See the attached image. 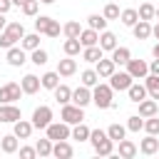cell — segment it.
<instances>
[{
    "label": "cell",
    "mask_w": 159,
    "mask_h": 159,
    "mask_svg": "<svg viewBox=\"0 0 159 159\" xmlns=\"http://www.w3.org/2000/svg\"><path fill=\"white\" fill-rule=\"evenodd\" d=\"M50 122H52V109H50L47 104H40V107L32 112V127H35V129H45Z\"/></svg>",
    "instance_id": "9c48e42d"
},
{
    "label": "cell",
    "mask_w": 159,
    "mask_h": 159,
    "mask_svg": "<svg viewBox=\"0 0 159 159\" xmlns=\"http://www.w3.org/2000/svg\"><path fill=\"white\" fill-rule=\"evenodd\" d=\"M99 57H104V52H102V47L99 45H89V47H82V60L84 62H97Z\"/></svg>",
    "instance_id": "d4e9b609"
},
{
    "label": "cell",
    "mask_w": 159,
    "mask_h": 159,
    "mask_svg": "<svg viewBox=\"0 0 159 159\" xmlns=\"http://www.w3.org/2000/svg\"><path fill=\"white\" fill-rule=\"evenodd\" d=\"M22 114H20V107H15V102L10 104H0V124H12L17 122Z\"/></svg>",
    "instance_id": "8fae6325"
},
{
    "label": "cell",
    "mask_w": 159,
    "mask_h": 159,
    "mask_svg": "<svg viewBox=\"0 0 159 159\" xmlns=\"http://www.w3.org/2000/svg\"><path fill=\"white\" fill-rule=\"evenodd\" d=\"M132 32H134L137 40H147V37H152V22L149 20H137L132 25Z\"/></svg>",
    "instance_id": "d6986e66"
},
{
    "label": "cell",
    "mask_w": 159,
    "mask_h": 159,
    "mask_svg": "<svg viewBox=\"0 0 159 159\" xmlns=\"http://www.w3.org/2000/svg\"><path fill=\"white\" fill-rule=\"evenodd\" d=\"M107 80H109V87H112L114 92H127V87L134 82V77H132L129 72H117V70H114Z\"/></svg>",
    "instance_id": "8992f818"
},
{
    "label": "cell",
    "mask_w": 159,
    "mask_h": 159,
    "mask_svg": "<svg viewBox=\"0 0 159 159\" xmlns=\"http://www.w3.org/2000/svg\"><path fill=\"white\" fill-rule=\"evenodd\" d=\"M35 30L40 35H47V37H60V32H62L60 22L52 20V17H47V15H37L35 17Z\"/></svg>",
    "instance_id": "277c9868"
},
{
    "label": "cell",
    "mask_w": 159,
    "mask_h": 159,
    "mask_svg": "<svg viewBox=\"0 0 159 159\" xmlns=\"http://www.w3.org/2000/svg\"><path fill=\"white\" fill-rule=\"evenodd\" d=\"M40 84H42L45 89H55V87L60 84V75H57V70H55V72H45V75L40 77Z\"/></svg>",
    "instance_id": "8d00e7d4"
},
{
    "label": "cell",
    "mask_w": 159,
    "mask_h": 159,
    "mask_svg": "<svg viewBox=\"0 0 159 159\" xmlns=\"http://www.w3.org/2000/svg\"><path fill=\"white\" fill-rule=\"evenodd\" d=\"M127 72H129V75H132L134 80H144V77L149 75V62L129 57V62H127Z\"/></svg>",
    "instance_id": "30bf717a"
},
{
    "label": "cell",
    "mask_w": 159,
    "mask_h": 159,
    "mask_svg": "<svg viewBox=\"0 0 159 159\" xmlns=\"http://www.w3.org/2000/svg\"><path fill=\"white\" fill-rule=\"evenodd\" d=\"M5 25H7V20H5V12H0V30H5Z\"/></svg>",
    "instance_id": "f907efd6"
},
{
    "label": "cell",
    "mask_w": 159,
    "mask_h": 159,
    "mask_svg": "<svg viewBox=\"0 0 159 159\" xmlns=\"http://www.w3.org/2000/svg\"><path fill=\"white\" fill-rule=\"evenodd\" d=\"M112 87L109 84H102V82H97L94 87H92V102L99 107V109H112L114 107V102H112Z\"/></svg>",
    "instance_id": "3957f363"
},
{
    "label": "cell",
    "mask_w": 159,
    "mask_h": 159,
    "mask_svg": "<svg viewBox=\"0 0 159 159\" xmlns=\"http://www.w3.org/2000/svg\"><path fill=\"white\" fill-rule=\"evenodd\" d=\"M0 149H2L5 154H15V152L20 149V144H17V137H15V134H5V137L0 139Z\"/></svg>",
    "instance_id": "83f0119b"
},
{
    "label": "cell",
    "mask_w": 159,
    "mask_h": 159,
    "mask_svg": "<svg viewBox=\"0 0 159 159\" xmlns=\"http://www.w3.org/2000/svg\"><path fill=\"white\" fill-rule=\"evenodd\" d=\"M20 47H22L25 52H32L35 47H40V32H37V30H35V32H30V35L25 32V35H22V40H20Z\"/></svg>",
    "instance_id": "7402d4cb"
},
{
    "label": "cell",
    "mask_w": 159,
    "mask_h": 159,
    "mask_svg": "<svg viewBox=\"0 0 159 159\" xmlns=\"http://www.w3.org/2000/svg\"><path fill=\"white\" fill-rule=\"evenodd\" d=\"M72 154H75V149H72V144H70L67 139L52 142V157H57V159H70Z\"/></svg>",
    "instance_id": "2e32d148"
},
{
    "label": "cell",
    "mask_w": 159,
    "mask_h": 159,
    "mask_svg": "<svg viewBox=\"0 0 159 159\" xmlns=\"http://www.w3.org/2000/svg\"><path fill=\"white\" fill-rule=\"evenodd\" d=\"M20 7H22V12H25L27 17H35V15H37V10H40V0H25Z\"/></svg>",
    "instance_id": "ee69618b"
},
{
    "label": "cell",
    "mask_w": 159,
    "mask_h": 159,
    "mask_svg": "<svg viewBox=\"0 0 159 159\" xmlns=\"http://www.w3.org/2000/svg\"><path fill=\"white\" fill-rule=\"evenodd\" d=\"M80 32H82V25L77 20H70V22L62 25V35L65 37H80Z\"/></svg>",
    "instance_id": "f35d334b"
},
{
    "label": "cell",
    "mask_w": 159,
    "mask_h": 159,
    "mask_svg": "<svg viewBox=\"0 0 159 159\" xmlns=\"http://www.w3.org/2000/svg\"><path fill=\"white\" fill-rule=\"evenodd\" d=\"M45 132H47V137L52 139V142H60V139H70V124L67 122H50L47 127H45Z\"/></svg>",
    "instance_id": "52a82bcc"
},
{
    "label": "cell",
    "mask_w": 159,
    "mask_h": 159,
    "mask_svg": "<svg viewBox=\"0 0 159 159\" xmlns=\"http://www.w3.org/2000/svg\"><path fill=\"white\" fill-rule=\"evenodd\" d=\"M80 77H82V84H84V87H94V84L99 82V75H97L94 70H84Z\"/></svg>",
    "instance_id": "b9f144b4"
},
{
    "label": "cell",
    "mask_w": 159,
    "mask_h": 159,
    "mask_svg": "<svg viewBox=\"0 0 159 159\" xmlns=\"http://www.w3.org/2000/svg\"><path fill=\"white\" fill-rule=\"evenodd\" d=\"M22 35H25V25L22 22H17V20H12V22H7L5 25V30L0 32V47H12L17 40H22Z\"/></svg>",
    "instance_id": "7a4b0ae2"
},
{
    "label": "cell",
    "mask_w": 159,
    "mask_h": 159,
    "mask_svg": "<svg viewBox=\"0 0 159 159\" xmlns=\"http://www.w3.org/2000/svg\"><path fill=\"white\" fill-rule=\"evenodd\" d=\"M99 47H102V52H112L114 47H117V35L114 32H109V30H102L99 32V42H97Z\"/></svg>",
    "instance_id": "ffe728a7"
},
{
    "label": "cell",
    "mask_w": 159,
    "mask_h": 159,
    "mask_svg": "<svg viewBox=\"0 0 159 159\" xmlns=\"http://www.w3.org/2000/svg\"><path fill=\"white\" fill-rule=\"evenodd\" d=\"M119 12H122V10H119V5H114V2H107L102 15H104L107 20H119Z\"/></svg>",
    "instance_id": "bcb514c9"
},
{
    "label": "cell",
    "mask_w": 159,
    "mask_h": 159,
    "mask_svg": "<svg viewBox=\"0 0 159 159\" xmlns=\"http://www.w3.org/2000/svg\"><path fill=\"white\" fill-rule=\"evenodd\" d=\"M52 92H55V99H57L60 104H67V102H72V89H70L67 84H62V82H60V84H57Z\"/></svg>",
    "instance_id": "1f68e13d"
},
{
    "label": "cell",
    "mask_w": 159,
    "mask_h": 159,
    "mask_svg": "<svg viewBox=\"0 0 159 159\" xmlns=\"http://www.w3.org/2000/svg\"><path fill=\"white\" fill-rule=\"evenodd\" d=\"M127 94H129V99H132V102H137V104H139V102L147 97V87H144V84H139V82H132V84L127 87Z\"/></svg>",
    "instance_id": "484cf974"
},
{
    "label": "cell",
    "mask_w": 159,
    "mask_h": 159,
    "mask_svg": "<svg viewBox=\"0 0 159 159\" xmlns=\"http://www.w3.org/2000/svg\"><path fill=\"white\" fill-rule=\"evenodd\" d=\"M35 149H37V157H50V154H52V139H50V137L37 139Z\"/></svg>",
    "instance_id": "ab89813d"
},
{
    "label": "cell",
    "mask_w": 159,
    "mask_h": 159,
    "mask_svg": "<svg viewBox=\"0 0 159 159\" xmlns=\"http://www.w3.org/2000/svg\"><path fill=\"white\" fill-rule=\"evenodd\" d=\"M87 142H92L94 154H99V157H109V154L114 152V142L107 137L104 129H89V139H87Z\"/></svg>",
    "instance_id": "6da1fadb"
},
{
    "label": "cell",
    "mask_w": 159,
    "mask_h": 159,
    "mask_svg": "<svg viewBox=\"0 0 159 159\" xmlns=\"http://www.w3.org/2000/svg\"><path fill=\"white\" fill-rule=\"evenodd\" d=\"M62 50H65V55H70V57L80 55V52H82V42H80V37H67L65 45H62Z\"/></svg>",
    "instance_id": "f546056e"
},
{
    "label": "cell",
    "mask_w": 159,
    "mask_h": 159,
    "mask_svg": "<svg viewBox=\"0 0 159 159\" xmlns=\"http://www.w3.org/2000/svg\"><path fill=\"white\" fill-rule=\"evenodd\" d=\"M5 60H7L10 67H22V65L27 62V55H25L22 47H15V45H12V47H7V57H5Z\"/></svg>",
    "instance_id": "7c38bea8"
},
{
    "label": "cell",
    "mask_w": 159,
    "mask_h": 159,
    "mask_svg": "<svg viewBox=\"0 0 159 159\" xmlns=\"http://www.w3.org/2000/svg\"><path fill=\"white\" fill-rule=\"evenodd\" d=\"M12 7V0H0V12H7Z\"/></svg>",
    "instance_id": "681fc988"
},
{
    "label": "cell",
    "mask_w": 159,
    "mask_h": 159,
    "mask_svg": "<svg viewBox=\"0 0 159 159\" xmlns=\"http://www.w3.org/2000/svg\"><path fill=\"white\" fill-rule=\"evenodd\" d=\"M22 2H25V0H12V5H22Z\"/></svg>",
    "instance_id": "9f6ffc18"
},
{
    "label": "cell",
    "mask_w": 159,
    "mask_h": 159,
    "mask_svg": "<svg viewBox=\"0 0 159 159\" xmlns=\"http://www.w3.org/2000/svg\"><path fill=\"white\" fill-rule=\"evenodd\" d=\"M80 42H82V47L97 45V42H99V32H97V30H92V27H87V30H82V32H80Z\"/></svg>",
    "instance_id": "f1b7e54d"
},
{
    "label": "cell",
    "mask_w": 159,
    "mask_h": 159,
    "mask_svg": "<svg viewBox=\"0 0 159 159\" xmlns=\"http://www.w3.org/2000/svg\"><path fill=\"white\" fill-rule=\"evenodd\" d=\"M94 65H97V67H94V72L99 75V80H107V77H109V75H112V72L117 70V65L112 62V57H109V60H104V57H99V60H97Z\"/></svg>",
    "instance_id": "e0dca14e"
},
{
    "label": "cell",
    "mask_w": 159,
    "mask_h": 159,
    "mask_svg": "<svg viewBox=\"0 0 159 159\" xmlns=\"http://www.w3.org/2000/svg\"><path fill=\"white\" fill-rule=\"evenodd\" d=\"M32 122H27V119H17V122H12V134L17 137V139H30V134H32Z\"/></svg>",
    "instance_id": "9a60e30c"
},
{
    "label": "cell",
    "mask_w": 159,
    "mask_h": 159,
    "mask_svg": "<svg viewBox=\"0 0 159 159\" xmlns=\"http://www.w3.org/2000/svg\"><path fill=\"white\" fill-rule=\"evenodd\" d=\"M137 12H139V20H154V5L152 2H142Z\"/></svg>",
    "instance_id": "f6af8a7d"
},
{
    "label": "cell",
    "mask_w": 159,
    "mask_h": 159,
    "mask_svg": "<svg viewBox=\"0 0 159 159\" xmlns=\"http://www.w3.org/2000/svg\"><path fill=\"white\" fill-rule=\"evenodd\" d=\"M152 35H154V37H157V40H159V22H157V25H154V27H152Z\"/></svg>",
    "instance_id": "816d5d0a"
},
{
    "label": "cell",
    "mask_w": 159,
    "mask_h": 159,
    "mask_svg": "<svg viewBox=\"0 0 159 159\" xmlns=\"http://www.w3.org/2000/svg\"><path fill=\"white\" fill-rule=\"evenodd\" d=\"M139 152L142 154H157L159 152V139H157V134H147L142 142H139Z\"/></svg>",
    "instance_id": "ac0fdd59"
},
{
    "label": "cell",
    "mask_w": 159,
    "mask_h": 159,
    "mask_svg": "<svg viewBox=\"0 0 159 159\" xmlns=\"http://www.w3.org/2000/svg\"><path fill=\"white\" fill-rule=\"evenodd\" d=\"M70 139H77V142H87V139H89V127H87L84 122H77V124H72Z\"/></svg>",
    "instance_id": "4316f807"
},
{
    "label": "cell",
    "mask_w": 159,
    "mask_h": 159,
    "mask_svg": "<svg viewBox=\"0 0 159 159\" xmlns=\"http://www.w3.org/2000/svg\"><path fill=\"white\" fill-rule=\"evenodd\" d=\"M137 152H139V147L132 139H119V157L122 159H132V157H137Z\"/></svg>",
    "instance_id": "603a6c76"
},
{
    "label": "cell",
    "mask_w": 159,
    "mask_h": 159,
    "mask_svg": "<svg viewBox=\"0 0 159 159\" xmlns=\"http://www.w3.org/2000/svg\"><path fill=\"white\" fill-rule=\"evenodd\" d=\"M129 57H132L129 47H119V45H117V47L112 50V62H114V65H127Z\"/></svg>",
    "instance_id": "4dcf8cb0"
},
{
    "label": "cell",
    "mask_w": 159,
    "mask_h": 159,
    "mask_svg": "<svg viewBox=\"0 0 159 159\" xmlns=\"http://www.w3.org/2000/svg\"><path fill=\"white\" fill-rule=\"evenodd\" d=\"M20 157L22 159H35L37 157V149L35 147H20Z\"/></svg>",
    "instance_id": "7dc6e473"
},
{
    "label": "cell",
    "mask_w": 159,
    "mask_h": 159,
    "mask_svg": "<svg viewBox=\"0 0 159 159\" xmlns=\"http://www.w3.org/2000/svg\"><path fill=\"white\" fill-rule=\"evenodd\" d=\"M40 2H42V5H52L55 0H40Z\"/></svg>",
    "instance_id": "db71d44e"
},
{
    "label": "cell",
    "mask_w": 159,
    "mask_h": 159,
    "mask_svg": "<svg viewBox=\"0 0 159 159\" xmlns=\"http://www.w3.org/2000/svg\"><path fill=\"white\" fill-rule=\"evenodd\" d=\"M87 25H89L92 30L102 32V30H107V17H104V15H97V12H92V15L87 17Z\"/></svg>",
    "instance_id": "e575fe53"
},
{
    "label": "cell",
    "mask_w": 159,
    "mask_h": 159,
    "mask_svg": "<svg viewBox=\"0 0 159 159\" xmlns=\"http://www.w3.org/2000/svg\"><path fill=\"white\" fill-rule=\"evenodd\" d=\"M149 75H159V57H154L149 62Z\"/></svg>",
    "instance_id": "c3c4849f"
},
{
    "label": "cell",
    "mask_w": 159,
    "mask_h": 159,
    "mask_svg": "<svg viewBox=\"0 0 159 159\" xmlns=\"http://www.w3.org/2000/svg\"><path fill=\"white\" fill-rule=\"evenodd\" d=\"M75 72H77V62H75L70 55L57 62V75H60V77H72Z\"/></svg>",
    "instance_id": "44dd1931"
},
{
    "label": "cell",
    "mask_w": 159,
    "mask_h": 159,
    "mask_svg": "<svg viewBox=\"0 0 159 159\" xmlns=\"http://www.w3.org/2000/svg\"><path fill=\"white\" fill-rule=\"evenodd\" d=\"M152 55H154V57H159V42H157V45L152 47Z\"/></svg>",
    "instance_id": "f5cc1de1"
},
{
    "label": "cell",
    "mask_w": 159,
    "mask_h": 159,
    "mask_svg": "<svg viewBox=\"0 0 159 159\" xmlns=\"http://www.w3.org/2000/svg\"><path fill=\"white\" fill-rule=\"evenodd\" d=\"M92 102V89L89 87H77V89H72V104H77V107H87Z\"/></svg>",
    "instance_id": "5bb4252c"
},
{
    "label": "cell",
    "mask_w": 159,
    "mask_h": 159,
    "mask_svg": "<svg viewBox=\"0 0 159 159\" xmlns=\"http://www.w3.org/2000/svg\"><path fill=\"white\" fill-rule=\"evenodd\" d=\"M144 87H147V94L159 102V75H147L144 77Z\"/></svg>",
    "instance_id": "cb8c5ba5"
},
{
    "label": "cell",
    "mask_w": 159,
    "mask_h": 159,
    "mask_svg": "<svg viewBox=\"0 0 159 159\" xmlns=\"http://www.w3.org/2000/svg\"><path fill=\"white\" fill-rule=\"evenodd\" d=\"M60 119H62V122H67L70 127H72V124H77V122H84V107H77V104L67 102V104H62Z\"/></svg>",
    "instance_id": "5b68a950"
},
{
    "label": "cell",
    "mask_w": 159,
    "mask_h": 159,
    "mask_svg": "<svg viewBox=\"0 0 159 159\" xmlns=\"http://www.w3.org/2000/svg\"><path fill=\"white\" fill-rule=\"evenodd\" d=\"M22 94V87L17 82H7L0 87V104H10V102H17Z\"/></svg>",
    "instance_id": "ba28073f"
},
{
    "label": "cell",
    "mask_w": 159,
    "mask_h": 159,
    "mask_svg": "<svg viewBox=\"0 0 159 159\" xmlns=\"http://www.w3.org/2000/svg\"><path fill=\"white\" fill-rule=\"evenodd\" d=\"M20 87H22V94H37L42 84H40V77L37 75H25L20 80Z\"/></svg>",
    "instance_id": "4fadbf2b"
},
{
    "label": "cell",
    "mask_w": 159,
    "mask_h": 159,
    "mask_svg": "<svg viewBox=\"0 0 159 159\" xmlns=\"http://www.w3.org/2000/svg\"><path fill=\"white\" fill-rule=\"evenodd\" d=\"M142 127H144V117L142 114H132L127 119V132H139Z\"/></svg>",
    "instance_id": "7bdbcfd3"
},
{
    "label": "cell",
    "mask_w": 159,
    "mask_h": 159,
    "mask_svg": "<svg viewBox=\"0 0 159 159\" xmlns=\"http://www.w3.org/2000/svg\"><path fill=\"white\" fill-rule=\"evenodd\" d=\"M147 134H159V117L152 114V117H144V127H142Z\"/></svg>",
    "instance_id": "60d3db41"
},
{
    "label": "cell",
    "mask_w": 159,
    "mask_h": 159,
    "mask_svg": "<svg viewBox=\"0 0 159 159\" xmlns=\"http://www.w3.org/2000/svg\"><path fill=\"white\" fill-rule=\"evenodd\" d=\"M154 17H157V20H159V7H154Z\"/></svg>",
    "instance_id": "11a10c76"
},
{
    "label": "cell",
    "mask_w": 159,
    "mask_h": 159,
    "mask_svg": "<svg viewBox=\"0 0 159 159\" xmlns=\"http://www.w3.org/2000/svg\"><path fill=\"white\" fill-rule=\"evenodd\" d=\"M47 60H50V55H47V50H42V47H35V50L30 52V62L37 65V67L47 65Z\"/></svg>",
    "instance_id": "d590c367"
},
{
    "label": "cell",
    "mask_w": 159,
    "mask_h": 159,
    "mask_svg": "<svg viewBox=\"0 0 159 159\" xmlns=\"http://www.w3.org/2000/svg\"><path fill=\"white\" fill-rule=\"evenodd\" d=\"M157 112H159L157 99H147V97H144V99L139 102V114H142V117H152V114H157Z\"/></svg>",
    "instance_id": "d6a6232c"
},
{
    "label": "cell",
    "mask_w": 159,
    "mask_h": 159,
    "mask_svg": "<svg viewBox=\"0 0 159 159\" xmlns=\"http://www.w3.org/2000/svg\"><path fill=\"white\" fill-rule=\"evenodd\" d=\"M119 20H122V25L132 27V25L139 20V12H137L134 7H127V10H122V12H119Z\"/></svg>",
    "instance_id": "74e56055"
},
{
    "label": "cell",
    "mask_w": 159,
    "mask_h": 159,
    "mask_svg": "<svg viewBox=\"0 0 159 159\" xmlns=\"http://www.w3.org/2000/svg\"><path fill=\"white\" fill-rule=\"evenodd\" d=\"M107 137H109L112 142H119V139H124V137H127V127H124V124H119V122H114V124H109V127H107Z\"/></svg>",
    "instance_id": "836d02e7"
}]
</instances>
